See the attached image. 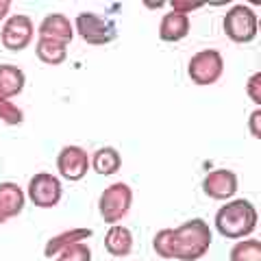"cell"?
Wrapping results in <instances>:
<instances>
[{
  "mask_svg": "<svg viewBox=\"0 0 261 261\" xmlns=\"http://www.w3.org/2000/svg\"><path fill=\"white\" fill-rule=\"evenodd\" d=\"M211 246V228L202 218H192L187 222L170 228V259L198 261L207 255Z\"/></svg>",
  "mask_w": 261,
  "mask_h": 261,
  "instance_id": "6da1fadb",
  "label": "cell"
},
{
  "mask_svg": "<svg viewBox=\"0 0 261 261\" xmlns=\"http://www.w3.org/2000/svg\"><path fill=\"white\" fill-rule=\"evenodd\" d=\"M216 231L226 240H246L255 233L259 224V214L255 205L246 198L226 200L216 214Z\"/></svg>",
  "mask_w": 261,
  "mask_h": 261,
  "instance_id": "7a4b0ae2",
  "label": "cell"
},
{
  "mask_svg": "<svg viewBox=\"0 0 261 261\" xmlns=\"http://www.w3.org/2000/svg\"><path fill=\"white\" fill-rule=\"evenodd\" d=\"M224 35L235 44H250L257 39L259 20L248 5H233L222 18Z\"/></svg>",
  "mask_w": 261,
  "mask_h": 261,
  "instance_id": "3957f363",
  "label": "cell"
},
{
  "mask_svg": "<svg viewBox=\"0 0 261 261\" xmlns=\"http://www.w3.org/2000/svg\"><path fill=\"white\" fill-rule=\"evenodd\" d=\"M130 207H133V190L126 183H111L109 187H105L98 198L100 218L109 226L120 224V220L128 214Z\"/></svg>",
  "mask_w": 261,
  "mask_h": 261,
  "instance_id": "277c9868",
  "label": "cell"
},
{
  "mask_svg": "<svg viewBox=\"0 0 261 261\" xmlns=\"http://www.w3.org/2000/svg\"><path fill=\"white\" fill-rule=\"evenodd\" d=\"M224 72V57L216 48H205V50L192 55L187 63V76L194 85H214Z\"/></svg>",
  "mask_w": 261,
  "mask_h": 261,
  "instance_id": "5b68a950",
  "label": "cell"
},
{
  "mask_svg": "<svg viewBox=\"0 0 261 261\" xmlns=\"http://www.w3.org/2000/svg\"><path fill=\"white\" fill-rule=\"evenodd\" d=\"M29 200L39 209H53L61 202L63 196V185L61 178L50 172H37L31 176L29 187H27Z\"/></svg>",
  "mask_w": 261,
  "mask_h": 261,
  "instance_id": "8992f818",
  "label": "cell"
},
{
  "mask_svg": "<svg viewBox=\"0 0 261 261\" xmlns=\"http://www.w3.org/2000/svg\"><path fill=\"white\" fill-rule=\"evenodd\" d=\"M74 31L89 46H105V44H109L111 39H116V35H118L116 27L94 11L79 13L74 20Z\"/></svg>",
  "mask_w": 261,
  "mask_h": 261,
  "instance_id": "52a82bcc",
  "label": "cell"
},
{
  "mask_svg": "<svg viewBox=\"0 0 261 261\" xmlns=\"http://www.w3.org/2000/svg\"><path fill=\"white\" fill-rule=\"evenodd\" d=\"M33 35H35V24L24 13L9 15V18L5 20L3 29H0V42L11 53L24 50V48L33 42Z\"/></svg>",
  "mask_w": 261,
  "mask_h": 261,
  "instance_id": "ba28073f",
  "label": "cell"
},
{
  "mask_svg": "<svg viewBox=\"0 0 261 261\" xmlns=\"http://www.w3.org/2000/svg\"><path fill=\"white\" fill-rule=\"evenodd\" d=\"M57 170L65 181H81L89 172V154L81 146H63L57 154Z\"/></svg>",
  "mask_w": 261,
  "mask_h": 261,
  "instance_id": "9c48e42d",
  "label": "cell"
},
{
  "mask_svg": "<svg viewBox=\"0 0 261 261\" xmlns=\"http://www.w3.org/2000/svg\"><path fill=\"white\" fill-rule=\"evenodd\" d=\"M240 187V178L233 170L220 168L211 170V172L202 178V192L214 200H231Z\"/></svg>",
  "mask_w": 261,
  "mask_h": 261,
  "instance_id": "30bf717a",
  "label": "cell"
},
{
  "mask_svg": "<svg viewBox=\"0 0 261 261\" xmlns=\"http://www.w3.org/2000/svg\"><path fill=\"white\" fill-rule=\"evenodd\" d=\"M37 31H39V37L55 39V42H61L65 46L74 39V24H72L68 15H63V13L46 15L42 20V24L37 27Z\"/></svg>",
  "mask_w": 261,
  "mask_h": 261,
  "instance_id": "8fae6325",
  "label": "cell"
},
{
  "mask_svg": "<svg viewBox=\"0 0 261 261\" xmlns=\"http://www.w3.org/2000/svg\"><path fill=\"white\" fill-rule=\"evenodd\" d=\"M190 18L187 15H181V13H174L170 11L161 18L159 22V39L161 42H168V44H174V42H181L190 35Z\"/></svg>",
  "mask_w": 261,
  "mask_h": 261,
  "instance_id": "7c38bea8",
  "label": "cell"
},
{
  "mask_svg": "<svg viewBox=\"0 0 261 261\" xmlns=\"http://www.w3.org/2000/svg\"><path fill=\"white\" fill-rule=\"evenodd\" d=\"M94 235V231L89 226H76V228H68V231H63L59 235H53L50 240L46 242V246H44V257L48 259H53L57 257L63 248H68L72 246V244H79V242H85L89 240Z\"/></svg>",
  "mask_w": 261,
  "mask_h": 261,
  "instance_id": "4fadbf2b",
  "label": "cell"
},
{
  "mask_svg": "<svg viewBox=\"0 0 261 261\" xmlns=\"http://www.w3.org/2000/svg\"><path fill=\"white\" fill-rule=\"evenodd\" d=\"M24 202H27V194L18 183L5 181L0 183V211L7 220H11L15 216L22 214Z\"/></svg>",
  "mask_w": 261,
  "mask_h": 261,
  "instance_id": "5bb4252c",
  "label": "cell"
},
{
  "mask_svg": "<svg viewBox=\"0 0 261 261\" xmlns=\"http://www.w3.org/2000/svg\"><path fill=\"white\" fill-rule=\"evenodd\" d=\"M105 248L111 257H126L133 250V233L130 228L122 224L109 226V231L105 233Z\"/></svg>",
  "mask_w": 261,
  "mask_h": 261,
  "instance_id": "9a60e30c",
  "label": "cell"
},
{
  "mask_svg": "<svg viewBox=\"0 0 261 261\" xmlns=\"http://www.w3.org/2000/svg\"><path fill=\"white\" fill-rule=\"evenodd\" d=\"M89 168H92L96 174H100V176H111V174L120 172L122 154L113 148V146H102V148H98L92 154V159H89Z\"/></svg>",
  "mask_w": 261,
  "mask_h": 261,
  "instance_id": "2e32d148",
  "label": "cell"
},
{
  "mask_svg": "<svg viewBox=\"0 0 261 261\" xmlns=\"http://www.w3.org/2000/svg\"><path fill=\"white\" fill-rule=\"evenodd\" d=\"M27 85V76H24L22 68L11 63H3L0 65V96L3 98H11L24 92Z\"/></svg>",
  "mask_w": 261,
  "mask_h": 261,
  "instance_id": "e0dca14e",
  "label": "cell"
},
{
  "mask_svg": "<svg viewBox=\"0 0 261 261\" xmlns=\"http://www.w3.org/2000/svg\"><path fill=\"white\" fill-rule=\"evenodd\" d=\"M35 55H37V59L46 65H61L68 59V46L61 42H55V39L39 37L37 46H35Z\"/></svg>",
  "mask_w": 261,
  "mask_h": 261,
  "instance_id": "ac0fdd59",
  "label": "cell"
},
{
  "mask_svg": "<svg viewBox=\"0 0 261 261\" xmlns=\"http://www.w3.org/2000/svg\"><path fill=\"white\" fill-rule=\"evenodd\" d=\"M231 261H261V242L257 238L240 240L231 248Z\"/></svg>",
  "mask_w": 261,
  "mask_h": 261,
  "instance_id": "d6986e66",
  "label": "cell"
},
{
  "mask_svg": "<svg viewBox=\"0 0 261 261\" xmlns=\"http://www.w3.org/2000/svg\"><path fill=\"white\" fill-rule=\"evenodd\" d=\"M0 120H3L5 124H9V126H20L24 122V113L13 100L0 96Z\"/></svg>",
  "mask_w": 261,
  "mask_h": 261,
  "instance_id": "ffe728a7",
  "label": "cell"
},
{
  "mask_svg": "<svg viewBox=\"0 0 261 261\" xmlns=\"http://www.w3.org/2000/svg\"><path fill=\"white\" fill-rule=\"evenodd\" d=\"M55 261H92V248L85 242L72 244V246L63 248L59 255L55 257Z\"/></svg>",
  "mask_w": 261,
  "mask_h": 261,
  "instance_id": "44dd1931",
  "label": "cell"
},
{
  "mask_svg": "<svg viewBox=\"0 0 261 261\" xmlns=\"http://www.w3.org/2000/svg\"><path fill=\"white\" fill-rule=\"evenodd\" d=\"M246 94H248L250 100L259 107V105H261V72H255V74L248 79V83H246Z\"/></svg>",
  "mask_w": 261,
  "mask_h": 261,
  "instance_id": "7402d4cb",
  "label": "cell"
},
{
  "mask_svg": "<svg viewBox=\"0 0 261 261\" xmlns=\"http://www.w3.org/2000/svg\"><path fill=\"white\" fill-rule=\"evenodd\" d=\"M205 5L202 0H170V7H172V11L174 13H181V15H187V13H192L196 9H200V7Z\"/></svg>",
  "mask_w": 261,
  "mask_h": 261,
  "instance_id": "603a6c76",
  "label": "cell"
},
{
  "mask_svg": "<svg viewBox=\"0 0 261 261\" xmlns=\"http://www.w3.org/2000/svg\"><path fill=\"white\" fill-rule=\"evenodd\" d=\"M248 128H250V135L255 137V140H261V111L259 109L252 111V116L248 118Z\"/></svg>",
  "mask_w": 261,
  "mask_h": 261,
  "instance_id": "cb8c5ba5",
  "label": "cell"
},
{
  "mask_svg": "<svg viewBox=\"0 0 261 261\" xmlns=\"http://www.w3.org/2000/svg\"><path fill=\"white\" fill-rule=\"evenodd\" d=\"M9 9H11V0H0V22L9 18Z\"/></svg>",
  "mask_w": 261,
  "mask_h": 261,
  "instance_id": "d4e9b609",
  "label": "cell"
},
{
  "mask_svg": "<svg viewBox=\"0 0 261 261\" xmlns=\"http://www.w3.org/2000/svg\"><path fill=\"white\" fill-rule=\"evenodd\" d=\"M144 5H146V7H161L163 3H148V0H146V3H144Z\"/></svg>",
  "mask_w": 261,
  "mask_h": 261,
  "instance_id": "484cf974",
  "label": "cell"
},
{
  "mask_svg": "<svg viewBox=\"0 0 261 261\" xmlns=\"http://www.w3.org/2000/svg\"><path fill=\"white\" fill-rule=\"evenodd\" d=\"M5 222H7V218L3 216V211H0V224H5Z\"/></svg>",
  "mask_w": 261,
  "mask_h": 261,
  "instance_id": "4316f807",
  "label": "cell"
}]
</instances>
